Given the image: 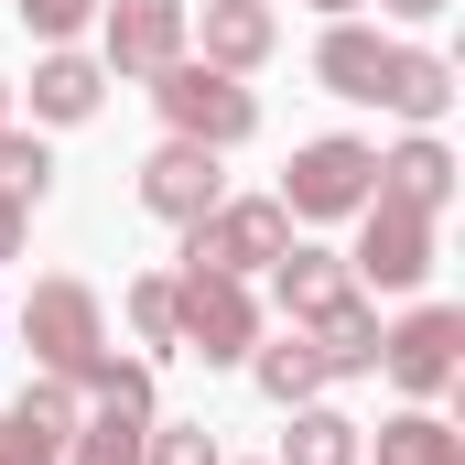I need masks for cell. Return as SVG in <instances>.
I'll use <instances>...</instances> for the list:
<instances>
[{
  "instance_id": "9c48e42d",
  "label": "cell",
  "mask_w": 465,
  "mask_h": 465,
  "mask_svg": "<svg viewBox=\"0 0 465 465\" xmlns=\"http://www.w3.org/2000/svg\"><path fill=\"white\" fill-rule=\"evenodd\" d=\"M314 76L336 87V98H357V109H390V76H401V44L390 33H368V22H325V44H314Z\"/></svg>"
},
{
  "instance_id": "d6986e66",
  "label": "cell",
  "mask_w": 465,
  "mask_h": 465,
  "mask_svg": "<svg viewBox=\"0 0 465 465\" xmlns=\"http://www.w3.org/2000/svg\"><path fill=\"white\" fill-rule=\"evenodd\" d=\"M141 433H152V411H119V401H98V411L65 433V465H141Z\"/></svg>"
},
{
  "instance_id": "5b68a950",
  "label": "cell",
  "mask_w": 465,
  "mask_h": 465,
  "mask_svg": "<svg viewBox=\"0 0 465 465\" xmlns=\"http://www.w3.org/2000/svg\"><path fill=\"white\" fill-rule=\"evenodd\" d=\"M282 249H292V206H282V195H217V206L184 228V271H238V282H249V271H271Z\"/></svg>"
},
{
  "instance_id": "ba28073f",
  "label": "cell",
  "mask_w": 465,
  "mask_h": 465,
  "mask_svg": "<svg viewBox=\"0 0 465 465\" xmlns=\"http://www.w3.org/2000/svg\"><path fill=\"white\" fill-rule=\"evenodd\" d=\"M379 368H390L411 401H444L455 368H465V314H455V303H422V314L379 325Z\"/></svg>"
},
{
  "instance_id": "4fadbf2b",
  "label": "cell",
  "mask_w": 465,
  "mask_h": 465,
  "mask_svg": "<svg viewBox=\"0 0 465 465\" xmlns=\"http://www.w3.org/2000/svg\"><path fill=\"white\" fill-rule=\"evenodd\" d=\"M271 44H282V11H271V0H206V65H217V76L271 65Z\"/></svg>"
},
{
  "instance_id": "e0dca14e",
  "label": "cell",
  "mask_w": 465,
  "mask_h": 465,
  "mask_svg": "<svg viewBox=\"0 0 465 465\" xmlns=\"http://www.w3.org/2000/svg\"><path fill=\"white\" fill-rule=\"evenodd\" d=\"M379 465H465V433L433 401H411L401 422H379Z\"/></svg>"
},
{
  "instance_id": "ffe728a7",
  "label": "cell",
  "mask_w": 465,
  "mask_h": 465,
  "mask_svg": "<svg viewBox=\"0 0 465 465\" xmlns=\"http://www.w3.org/2000/svg\"><path fill=\"white\" fill-rule=\"evenodd\" d=\"M44 184H54V152H44L33 130H0V195H22V206H44Z\"/></svg>"
},
{
  "instance_id": "6da1fadb",
  "label": "cell",
  "mask_w": 465,
  "mask_h": 465,
  "mask_svg": "<svg viewBox=\"0 0 465 465\" xmlns=\"http://www.w3.org/2000/svg\"><path fill=\"white\" fill-rule=\"evenodd\" d=\"M22 347H33V368H44V379H65V390H87V401L152 411V368L109 347V314H98V292H87V282H65V271L22 292Z\"/></svg>"
},
{
  "instance_id": "8992f818",
  "label": "cell",
  "mask_w": 465,
  "mask_h": 465,
  "mask_svg": "<svg viewBox=\"0 0 465 465\" xmlns=\"http://www.w3.org/2000/svg\"><path fill=\"white\" fill-rule=\"evenodd\" d=\"M368 195H379V141H347V130L303 141V152H292V173H282V206H292V228L357 217Z\"/></svg>"
},
{
  "instance_id": "7402d4cb",
  "label": "cell",
  "mask_w": 465,
  "mask_h": 465,
  "mask_svg": "<svg viewBox=\"0 0 465 465\" xmlns=\"http://www.w3.org/2000/svg\"><path fill=\"white\" fill-rule=\"evenodd\" d=\"M130 336L173 357V271H141V282H130Z\"/></svg>"
},
{
  "instance_id": "4316f807",
  "label": "cell",
  "mask_w": 465,
  "mask_h": 465,
  "mask_svg": "<svg viewBox=\"0 0 465 465\" xmlns=\"http://www.w3.org/2000/svg\"><path fill=\"white\" fill-rule=\"evenodd\" d=\"M379 11H390V22H444L455 0H379Z\"/></svg>"
},
{
  "instance_id": "7a4b0ae2",
  "label": "cell",
  "mask_w": 465,
  "mask_h": 465,
  "mask_svg": "<svg viewBox=\"0 0 465 465\" xmlns=\"http://www.w3.org/2000/svg\"><path fill=\"white\" fill-rule=\"evenodd\" d=\"M433 228H444L433 206H411V195H390V184H379V195L357 206L347 271L368 282V292H422V282H433Z\"/></svg>"
},
{
  "instance_id": "ac0fdd59",
  "label": "cell",
  "mask_w": 465,
  "mask_h": 465,
  "mask_svg": "<svg viewBox=\"0 0 465 465\" xmlns=\"http://www.w3.org/2000/svg\"><path fill=\"white\" fill-rule=\"evenodd\" d=\"M368 455V433H357L347 411H325V401H303V411H292V433H282V455L271 465H357Z\"/></svg>"
},
{
  "instance_id": "44dd1931",
  "label": "cell",
  "mask_w": 465,
  "mask_h": 465,
  "mask_svg": "<svg viewBox=\"0 0 465 465\" xmlns=\"http://www.w3.org/2000/svg\"><path fill=\"white\" fill-rule=\"evenodd\" d=\"M141 465H228V455H217V422H152Z\"/></svg>"
},
{
  "instance_id": "484cf974",
  "label": "cell",
  "mask_w": 465,
  "mask_h": 465,
  "mask_svg": "<svg viewBox=\"0 0 465 465\" xmlns=\"http://www.w3.org/2000/svg\"><path fill=\"white\" fill-rule=\"evenodd\" d=\"M22 228H33V206H22V195H0V260L22 249Z\"/></svg>"
},
{
  "instance_id": "83f0119b",
  "label": "cell",
  "mask_w": 465,
  "mask_h": 465,
  "mask_svg": "<svg viewBox=\"0 0 465 465\" xmlns=\"http://www.w3.org/2000/svg\"><path fill=\"white\" fill-rule=\"evenodd\" d=\"M303 11H325V22H347V11H357V0H303Z\"/></svg>"
},
{
  "instance_id": "f1b7e54d",
  "label": "cell",
  "mask_w": 465,
  "mask_h": 465,
  "mask_svg": "<svg viewBox=\"0 0 465 465\" xmlns=\"http://www.w3.org/2000/svg\"><path fill=\"white\" fill-rule=\"evenodd\" d=\"M0 130H11V87H0Z\"/></svg>"
},
{
  "instance_id": "3957f363",
  "label": "cell",
  "mask_w": 465,
  "mask_h": 465,
  "mask_svg": "<svg viewBox=\"0 0 465 465\" xmlns=\"http://www.w3.org/2000/svg\"><path fill=\"white\" fill-rule=\"evenodd\" d=\"M173 347L206 368H238L260 347V292L238 271H173Z\"/></svg>"
},
{
  "instance_id": "7c38bea8",
  "label": "cell",
  "mask_w": 465,
  "mask_h": 465,
  "mask_svg": "<svg viewBox=\"0 0 465 465\" xmlns=\"http://www.w3.org/2000/svg\"><path fill=\"white\" fill-rule=\"evenodd\" d=\"M98 98H109V65L76 54V44H44V65H33V119H44V130H76V119H98Z\"/></svg>"
},
{
  "instance_id": "277c9868",
  "label": "cell",
  "mask_w": 465,
  "mask_h": 465,
  "mask_svg": "<svg viewBox=\"0 0 465 465\" xmlns=\"http://www.w3.org/2000/svg\"><path fill=\"white\" fill-rule=\"evenodd\" d=\"M152 109L173 119V141H206V152H238V141L260 130V98H249L238 76H217L206 54H173V65L152 76Z\"/></svg>"
},
{
  "instance_id": "52a82bcc",
  "label": "cell",
  "mask_w": 465,
  "mask_h": 465,
  "mask_svg": "<svg viewBox=\"0 0 465 465\" xmlns=\"http://www.w3.org/2000/svg\"><path fill=\"white\" fill-rule=\"evenodd\" d=\"M184 33H195V0H98V65L109 76H163L173 54H184Z\"/></svg>"
},
{
  "instance_id": "603a6c76",
  "label": "cell",
  "mask_w": 465,
  "mask_h": 465,
  "mask_svg": "<svg viewBox=\"0 0 465 465\" xmlns=\"http://www.w3.org/2000/svg\"><path fill=\"white\" fill-rule=\"evenodd\" d=\"M0 465H65V433H44V422L11 401V411H0Z\"/></svg>"
},
{
  "instance_id": "cb8c5ba5",
  "label": "cell",
  "mask_w": 465,
  "mask_h": 465,
  "mask_svg": "<svg viewBox=\"0 0 465 465\" xmlns=\"http://www.w3.org/2000/svg\"><path fill=\"white\" fill-rule=\"evenodd\" d=\"M22 411H33L44 433H76V422H87V390H65V379H44V368H33V379H22Z\"/></svg>"
},
{
  "instance_id": "9a60e30c",
  "label": "cell",
  "mask_w": 465,
  "mask_h": 465,
  "mask_svg": "<svg viewBox=\"0 0 465 465\" xmlns=\"http://www.w3.org/2000/svg\"><path fill=\"white\" fill-rule=\"evenodd\" d=\"M379 184H390V195H411V206H433V217H444V206H455V152H444V141H433V130H411V141H401V152H379Z\"/></svg>"
},
{
  "instance_id": "2e32d148",
  "label": "cell",
  "mask_w": 465,
  "mask_h": 465,
  "mask_svg": "<svg viewBox=\"0 0 465 465\" xmlns=\"http://www.w3.org/2000/svg\"><path fill=\"white\" fill-rule=\"evenodd\" d=\"M303 336H314V357H325V379H368V368H379V303L357 292V303H336V314L303 325Z\"/></svg>"
},
{
  "instance_id": "5bb4252c",
  "label": "cell",
  "mask_w": 465,
  "mask_h": 465,
  "mask_svg": "<svg viewBox=\"0 0 465 465\" xmlns=\"http://www.w3.org/2000/svg\"><path fill=\"white\" fill-rule=\"evenodd\" d=\"M238 368H249V379H260V401H282V411L325 401V357H314V336H303V325H292L282 347H249Z\"/></svg>"
},
{
  "instance_id": "30bf717a",
  "label": "cell",
  "mask_w": 465,
  "mask_h": 465,
  "mask_svg": "<svg viewBox=\"0 0 465 465\" xmlns=\"http://www.w3.org/2000/svg\"><path fill=\"white\" fill-rule=\"evenodd\" d=\"M217 195H228V173H217V152H206V141H163V152L141 163V206H152L163 228H195Z\"/></svg>"
},
{
  "instance_id": "8fae6325",
  "label": "cell",
  "mask_w": 465,
  "mask_h": 465,
  "mask_svg": "<svg viewBox=\"0 0 465 465\" xmlns=\"http://www.w3.org/2000/svg\"><path fill=\"white\" fill-rule=\"evenodd\" d=\"M271 303H282V325H325L336 303H357V271L336 249H303V238H292V249L271 260Z\"/></svg>"
},
{
  "instance_id": "d4e9b609",
  "label": "cell",
  "mask_w": 465,
  "mask_h": 465,
  "mask_svg": "<svg viewBox=\"0 0 465 465\" xmlns=\"http://www.w3.org/2000/svg\"><path fill=\"white\" fill-rule=\"evenodd\" d=\"M22 22H33V44H76L87 22H98V0H11Z\"/></svg>"
}]
</instances>
